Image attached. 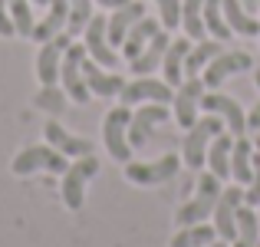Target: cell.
Returning a JSON list of instances; mask_svg holds the SVG:
<instances>
[{
  "label": "cell",
  "instance_id": "cell-1",
  "mask_svg": "<svg viewBox=\"0 0 260 247\" xmlns=\"http://www.w3.org/2000/svg\"><path fill=\"white\" fill-rule=\"evenodd\" d=\"M221 191H224L221 178H217L214 171H204V175L198 178L194 198H188V201L175 211V228H191V224L208 221V218L214 214V204H217V198H221Z\"/></svg>",
  "mask_w": 260,
  "mask_h": 247
},
{
  "label": "cell",
  "instance_id": "cell-2",
  "mask_svg": "<svg viewBox=\"0 0 260 247\" xmlns=\"http://www.w3.org/2000/svg\"><path fill=\"white\" fill-rule=\"evenodd\" d=\"M224 119L214 112H204V119H198L194 126L188 129V135H184V145H181V162L188 165L191 171H201L204 165H208V145L211 139H214L217 132H224Z\"/></svg>",
  "mask_w": 260,
  "mask_h": 247
},
{
  "label": "cell",
  "instance_id": "cell-3",
  "mask_svg": "<svg viewBox=\"0 0 260 247\" xmlns=\"http://www.w3.org/2000/svg\"><path fill=\"white\" fill-rule=\"evenodd\" d=\"M95 175H99V159H95V155H83V159H76L63 171L59 191H63V204L70 211H79L86 204V184L92 181Z\"/></svg>",
  "mask_w": 260,
  "mask_h": 247
},
{
  "label": "cell",
  "instance_id": "cell-4",
  "mask_svg": "<svg viewBox=\"0 0 260 247\" xmlns=\"http://www.w3.org/2000/svg\"><path fill=\"white\" fill-rule=\"evenodd\" d=\"M181 165L184 162L175 152L161 155L155 162H125V178L132 184H139V188H155V184H168L172 178H178Z\"/></svg>",
  "mask_w": 260,
  "mask_h": 247
},
{
  "label": "cell",
  "instance_id": "cell-5",
  "mask_svg": "<svg viewBox=\"0 0 260 247\" xmlns=\"http://www.w3.org/2000/svg\"><path fill=\"white\" fill-rule=\"evenodd\" d=\"M128 122H132V109H128V106L109 109L106 122H102V142H106V152L112 155L115 162H122V165L132 159V145H128Z\"/></svg>",
  "mask_w": 260,
  "mask_h": 247
},
{
  "label": "cell",
  "instance_id": "cell-6",
  "mask_svg": "<svg viewBox=\"0 0 260 247\" xmlns=\"http://www.w3.org/2000/svg\"><path fill=\"white\" fill-rule=\"evenodd\" d=\"M13 175H33V171H53V175H63L66 168H70V162H66L63 152H56V148L46 142V145H30L23 148V152L13 159Z\"/></svg>",
  "mask_w": 260,
  "mask_h": 247
},
{
  "label": "cell",
  "instance_id": "cell-7",
  "mask_svg": "<svg viewBox=\"0 0 260 247\" xmlns=\"http://www.w3.org/2000/svg\"><path fill=\"white\" fill-rule=\"evenodd\" d=\"M250 70H254V56H250L247 50H224V53H217V56L204 66L201 79H204V89H217L221 82H228L231 76H237V73H250Z\"/></svg>",
  "mask_w": 260,
  "mask_h": 247
},
{
  "label": "cell",
  "instance_id": "cell-8",
  "mask_svg": "<svg viewBox=\"0 0 260 247\" xmlns=\"http://www.w3.org/2000/svg\"><path fill=\"white\" fill-rule=\"evenodd\" d=\"M83 59H86V43H70V50L63 53V66H59V82H63L66 96H70L73 102H79V106H86L89 102V86L83 79Z\"/></svg>",
  "mask_w": 260,
  "mask_h": 247
},
{
  "label": "cell",
  "instance_id": "cell-9",
  "mask_svg": "<svg viewBox=\"0 0 260 247\" xmlns=\"http://www.w3.org/2000/svg\"><path fill=\"white\" fill-rule=\"evenodd\" d=\"M241 204H244V188L241 184H228V188L221 191V198H217V204H214V231H217V237L221 241H234V234H237V211H241Z\"/></svg>",
  "mask_w": 260,
  "mask_h": 247
},
{
  "label": "cell",
  "instance_id": "cell-10",
  "mask_svg": "<svg viewBox=\"0 0 260 247\" xmlns=\"http://www.w3.org/2000/svg\"><path fill=\"white\" fill-rule=\"evenodd\" d=\"M201 96H204V79L201 76H184V82L175 89L172 99V115L181 129H191L198 122V109H201Z\"/></svg>",
  "mask_w": 260,
  "mask_h": 247
},
{
  "label": "cell",
  "instance_id": "cell-11",
  "mask_svg": "<svg viewBox=\"0 0 260 247\" xmlns=\"http://www.w3.org/2000/svg\"><path fill=\"white\" fill-rule=\"evenodd\" d=\"M122 106H142V102H172L175 89L168 86L165 79H152V76H135L132 82H125L119 92Z\"/></svg>",
  "mask_w": 260,
  "mask_h": 247
},
{
  "label": "cell",
  "instance_id": "cell-12",
  "mask_svg": "<svg viewBox=\"0 0 260 247\" xmlns=\"http://www.w3.org/2000/svg\"><path fill=\"white\" fill-rule=\"evenodd\" d=\"M168 119H172V109L165 102H142L139 112H132V122H128V145L142 148L148 142V135H152V129Z\"/></svg>",
  "mask_w": 260,
  "mask_h": 247
},
{
  "label": "cell",
  "instance_id": "cell-13",
  "mask_svg": "<svg viewBox=\"0 0 260 247\" xmlns=\"http://www.w3.org/2000/svg\"><path fill=\"white\" fill-rule=\"evenodd\" d=\"M73 37L70 33H56L53 40H46V43H40V56H37V76L43 86H56L59 82V66H63V53L70 50Z\"/></svg>",
  "mask_w": 260,
  "mask_h": 247
},
{
  "label": "cell",
  "instance_id": "cell-14",
  "mask_svg": "<svg viewBox=\"0 0 260 247\" xmlns=\"http://www.w3.org/2000/svg\"><path fill=\"white\" fill-rule=\"evenodd\" d=\"M106 23H109V17H95L92 13V20L86 23V53H89V59H95L99 66H106V70H115L119 66V53H115V46L109 43V33H106Z\"/></svg>",
  "mask_w": 260,
  "mask_h": 247
},
{
  "label": "cell",
  "instance_id": "cell-15",
  "mask_svg": "<svg viewBox=\"0 0 260 247\" xmlns=\"http://www.w3.org/2000/svg\"><path fill=\"white\" fill-rule=\"evenodd\" d=\"M201 109H204V112L221 115L231 135H247V112H244L241 102H234L231 96L214 92V89H211V92H204V96H201Z\"/></svg>",
  "mask_w": 260,
  "mask_h": 247
},
{
  "label": "cell",
  "instance_id": "cell-16",
  "mask_svg": "<svg viewBox=\"0 0 260 247\" xmlns=\"http://www.w3.org/2000/svg\"><path fill=\"white\" fill-rule=\"evenodd\" d=\"M83 79H86L89 92L99 96V99H112V96H119L122 86H125V79H122L119 73H109L106 66H99L95 59H89V53L83 59Z\"/></svg>",
  "mask_w": 260,
  "mask_h": 247
},
{
  "label": "cell",
  "instance_id": "cell-17",
  "mask_svg": "<svg viewBox=\"0 0 260 247\" xmlns=\"http://www.w3.org/2000/svg\"><path fill=\"white\" fill-rule=\"evenodd\" d=\"M43 135H46V142H50L56 152L66 155V159H83V155H92L95 152L89 139H79V135L66 132L59 122H46V126H43Z\"/></svg>",
  "mask_w": 260,
  "mask_h": 247
},
{
  "label": "cell",
  "instance_id": "cell-18",
  "mask_svg": "<svg viewBox=\"0 0 260 247\" xmlns=\"http://www.w3.org/2000/svg\"><path fill=\"white\" fill-rule=\"evenodd\" d=\"M168 43H172L168 30H158V33H155L152 43H148V46H145V50H142L135 59H128V70H132V76H152V73L161 66V59H165Z\"/></svg>",
  "mask_w": 260,
  "mask_h": 247
},
{
  "label": "cell",
  "instance_id": "cell-19",
  "mask_svg": "<svg viewBox=\"0 0 260 247\" xmlns=\"http://www.w3.org/2000/svg\"><path fill=\"white\" fill-rule=\"evenodd\" d=\"M145 17V4L142 0H128L125 7H119V10H112V17H109L106 23V33H109V43L112 46H122V40H125V33L132 30L139 20Z\"/></svg>",
  "mask_w": 260,
  "mask_h": 247
},
{
  "label": "cell",
  "instance_id": "cell-20",
  "mask_svg": "<svg viewBox=\"0 0 260 247\" xmlns=\"http://www.w3.org/2000/svg\"><path fill=\"white\" fill-rule=\"evenodd\" d=\"M234 139H237V135H231L228 129H224V132H217L214 139H211V145H208V171H214L221 181L231 178V152H234Z\"/></svg>",
  "mask_w": 260,
  "mask_h": 247
},
{
  "label": "cell",
  "instance_id": "cell-21",
  "mask_svg": "<svg viewBox=\"0 0 260 247\" xmlns=\"http://www.w3.org/2000/svg\"><path fill=\"white\" fill-rule=\"evenodd\" d=\"M188 50H191V40L188 37H178L168 43L165 50V59H161V73H165V82L172 89H178L184 82V59H188Z\"/></svg>",
  "mask_w": 260,
  "mask_h": 247
},
{
  "label": "cell",
  "instance_id": "cell-22",
  "mask_svg": "<svg viewBox=\"0 0 260 247\" xmlns=\"http://www.w3.org/2000/svg\"><path fill=\"white\" fill-rule=\"evenodd\" d=\"M66 20H70V0H53V4L46 7V17L33 26V37L30 40H37V43L53 40L56 33L66 30Z\"/></svg>",
  "mask_w": 260,
  "mask_h": 247
},
{
  "label": "cell",
  "instance_id": "cell-23",
  "mask_svg": "<svg viewBox=\"0 0 260 247\" xmlns=\"http://www.w3.org/2000/svg\"><path fill=\"white\" fill-rule=\"evenodd\" d=\"M158 30H165V26H161V20H152V17L145 13V17H142L139 23H135L132 30L125 33V40H122V53H125V59H135V56H139V53L145 50L148 43H152V37H155Z\"/></svg>",
  "mask_w": 260,
  "mask_h": 247
},
{
  "label": "cell",
  "instance_id": "cell-24",
  "mask_svg": "<svg viewBox=\"0 0 260 247\" xmlns=\"http://www.w3.org/2000/svg\"><path fill=\"white\" fill-rule=\"evenodd\" d=\"M224 20L237 37H260V20L254 10L241 4V0H224Z\"/></svg>",
  "mask_w": 260,
  "mask_h": 247
},
{
  "label": "cell",
  "instance_id": "cell-25",
  "mask_svg": "<svg viewBox=\"0 0 260 247\" xmlns=\"http://www.w3.org/2000/svg\"><path fill=\"white\" fill-rule=\"evenodd\" d=\"M231 178L237 184H250L254 178V142L247 135L234 139V152H231Z\"/></svg>",
  "mask_w": 260,
  "mask_h": 247
},
{
  "label": "cell",
  "instance_id": "cell-26",
  "mask_svg": "<svg viewBox=\"0 0 260 247\" xmlns=\"http://www.w3.org/2000/svg\"><path fill=\"white\" fill-rule=\"evenodd\" d=\"M217 53H224L221 40H198V43L188 50V59H184V76H201L204 66H208Z\"/></svg>",
  "mask_w": 260,
  "mask_h": 247
},
{
  "label": "cell",
  "instance_id": "cell-27",
  "mask_svg": "<svg viewBox=\"0 0 260 247\" xmlns=\"http://www.w3.org/2000/svg\"><path fill=\"white\" fill-rule=\"evenodd\" d=\"M260 241V218H257V208H250V204H241V211H237V234L231 247H257Z\"/></svg>",
  "mask_w": 260,
  "mask_h": 247
},
{
  "label": "cell",
  "instance_id": "cell-28",
  "mask_svg": "<svg viewBox=\"0 0 260 247\" xmlns=\"http://www.w3.org/2000/svg\"><path fill=\"white\" fill-rule=\"evenodd\" d=\"M181 26L188 40H204L208 26H204V0H181Z\"/></svg>",
  "mask_w": 260,
  "mask_h": 247
},
{
  "label": "cell",
  "instance_id": "cell-29",
  "mask_svg": "<svg viewBox=\"0 0 260 247\" xmlns=\"http://www.w3.org/2000/svg\"><path fill=\"white\" fill-rule=\"evenodd\" d=\"M217 241V231L214 224H191V228H178V234L172 237L168 247H208Z\"/></svg>",
  "mask_w": 260,
  "mask_h": 247
},
{
  "label": "cell",
  "instance_id": "cell-30",
  "mask_svg": "<svg viewBox=\"0 0 260 247\" xmlns=\"http://www.w3.org/2000/svg\"><path fill=\"white\" fill-rule=\"evenodd\" d=\"M204 26H208V37L221 43L234 37V30L224 20V0H204Z\"/></svg>",
  "mask_w": 260,
  "mask_h": 247
},
{
  "label": "cell",
  "instance_id": "cell-31",
  "mask_svg": "<svg viewBox=\"0 0 260 247\" xmlns=\"http://www.w3.org/2000/svg\"><path fill=\"white\" fill-rule=\"evenodd\" d=\"M66 89H59V86H43L37 96H33V106L37 109H43V112H50V115H63L66 112Z\"/></svg>",
  "mask_w": 260,
  "mask_h": 247
},
{
  "label": "cell",
  "instance_id": "cell-32",
  "mask_svg": "<svg viewBox=\"0 0 260 247\" xmlns=\"http://www.w3.org/2000/svg\"><path fill=\"white\" fill-rule=\"evenodd\" d=\"M92 20V0H70V20H66V33L79 37L86 23Z\"/></svg>",
  "mask_w": 260,
  "mask_h": 247
},
{
  "label": "cell",
  "instance_id": "cell-33",
  "mask_svg": "<svg viewBox=\"0 0 260 247\" xmlns=\"http://www.w3.org/2000/svg\"><path fill=\"white\" fill-rule=\"evenodd\" d=\"M10 4V17H13V26H17L20 37H33V10H30V0H7Z\"/></svg>",
  "mask_w": 260,
  "mask_h": 247
},
{
  "label": "cell",
  "instance_id": "cell-34",
  "mask_svg": "<svg viewBox=\"0 0 260 247\" xmlns=\"http://www.w3.org/2000/svg\"><path fill=\"white\" fill-rule=\"evenodd\" d=\"M155 7H158V20L165 30L181 26V0H155Z\"/></svg>",
  "mask_w": 260,
  "mask_h": 247
},
{
  "label": "cell",
  "instance_id": "cell-35",
  "mask_svg": "<svg viewBox=\"0 0 260 247\" xmlns=\"http://www.w3.org/2000/svg\"><path fill=\"white\" fill-rule=\"evenodd\" d=\"M244 204L260 208V152H254V178H250V184L244 188Z\"/></svg>",
  "mask_w": 260,
  "mask_h": 247
},
{
  "label": "cell",
  "instance_id": "cell-36",
  "mask_svg": "<svg viewBox=\"0 0 260 247\" xmlns=\"http://www.w3.org/2000/svg\"><path fill=\"white\" fill-rule=\"evenodd\" d=\"M17 26H13V17H10V4L0 0V37H13Z\"/></svg>",
  "mask_w": 260,
  "mask_h": 247
},
{
  "label": "cell",
  "instance_id": "cell-37",
  "mask_svg": "<svg viewBox=\"0 0 260 247\" xmlns=\"http://www.w3.org/2000/svg\"><path fill=\"white\" fill-rule=\"evenodd\" d=\"M247 132H254V135L260 132V102L247 112Z\"/></svg>",
  "mask_w": 260,
  "mask_h": 247
},
{
  "label": "cell",
  "instance_id": "cell-38",
  "mask_svg": "<svg viewBox=\"0 0 260 247\" xmlns=\"http://www.w3.org/2000/svg\"><path fill=\"white\" fill-rule=\"evenodd\" d=\"M92 4H99V7H109V10H119V7H125L128 0H92Z\"/></svg>",
  "mask_w": 260,
  "mask_h": 247
},
{
  "label": "cell",
  "instance_id": "cell-39",
  "mask_svg": "<svg viewBox=\"0 0 260 247\" xmlns=\"http://www.w3.org/2000/svg\"><path fill=\"white\" fill-rule=\"evenodd\" d=\"M241 4L247 7V10H254V13H257V0H241Z\"/></svg>",
  "mask_w": 260,
  "mask_h": 247
},
{
  "label": "cell",
  "instance_id": "cell-40",
  "mask_svg": "<svg viewBox=\"0 0 260 247\" xmlns=\"http://www.w3.org/2000/svg\"><path fill=\"white\" fill-rule=\"evenodd\" d=\"M208 247H231V244H228V241H221V237H217V241H214V244H208Z\"/></svg>",
  "mask_w": 260,
  "mask_h": 247
},
{
  "label": "cell",
  "instance_id": "cell-41",
  "mask_svg": "<svg viewBox=\"0 0 260 247\" xmlns=\"http://www.w3.org/2000/svg\"><path fill=\"white\" fill-rule=\"evenodd\" d=\"M30 4H37V7H50L53 0H30Z\"/></svg>",
  "mask_w": 260,
  "mask_h": 247
},
{
  "label": "cell",
  "instance_id": "cell-42",
  "mask_svg": "<svg viewBox=\"0 0 260 247\" xmlns=\"http://www.w3.org/2000/svg\"><path fill=\"white\" fill-rule=\"evenodd\" d=\"M254 82H257V89H260V70H257V73H254Z\"/></svg>",
  "mask_w": 260,
  "mask_h": 247
},
{
  "label": "cell",
  "instance_id": "cell-43",
  "mask_svg": "<svg viewBox=\"0 0 260 247\" xmlns=\"http://www.w3.org/2000/svg\"><path fill=\"white\" fill-rule=\"evenodd\" d=\"M254 148H257V152H260V132H257V145H254Z\"/></svg>",
  "mask_w": 260,
  "mask_h": 247
},
{
  "label": "cell",
  "instance_id": "cell-44",
  "mask_svg": "<svg viewBox=\"0 0 260 247\" xmlns=\"http://www.w3.org/2000/svg\"><path fill=\"white\" fill-rule=\"evenodd\" d=\"M257 10H260V0H257Z\"/></svg>",
  "mask_w": 260,
  "mask_h": 247
},
{
  "label": "cell",
  "instance_id": "cell-45",
  "mask_svg": "<svg viewBox=\"0 0 260 247\" xmlns=\"http://www.w3.org/2000/svg\"><path fill=\"white\" fill-rule=\"evenodd\" d=\"M257 218H260V211H257Z\"/></svg>",
  "mask_w": 260,
  "mask_h": 247
},
{
  "label": "cell",
  "instance_id": "cell-46",
  "mask_svg": "<svg viewBox=\"0 0 260 247\" xmlns=\"http://www.w3.org/2000/svg\"><path fill=\"white\" fill-rule=\"evenodd\" d=\"M257 247H260V241H257Z\"/></svg>",
  "mask_w": 260,
  "mask_h": 247
}]
</instances>
